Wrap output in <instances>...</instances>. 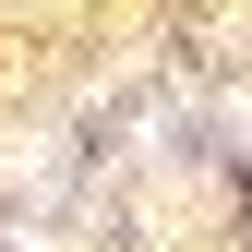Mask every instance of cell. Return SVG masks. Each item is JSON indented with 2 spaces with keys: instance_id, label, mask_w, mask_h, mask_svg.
I'll list each match as a JSON object with an SVG mask.
<instances>
[{
  "instance_id": "6da1fadb",
  "label": "cell",
  "mask_w": 252,
  "mask_h": 252,
  "mask_svg": "<svg viewBox=\"0 0 252 252\" xmlns=\"http://www.w3.org/2000/svg\"><path fill=\"white\" fill-rule=\"evenodd\" d=\"M228 144H252V96H240V108H228Z\"/></svg>"
}]
</instances>
